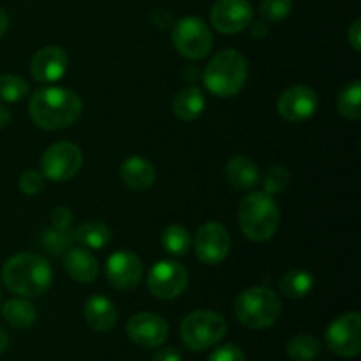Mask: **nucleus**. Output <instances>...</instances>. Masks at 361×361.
<instances>
[{
  "label": "nucleus",
  "mask_w": 361,
  "mask_h": 361,
  "mask_svg": "<svg viewBox=\"0 0 361 361\" xmlns=\"http://www.w3.org/2000/svg\"><path fill=\"white\" fill-rule=\"evenodd\" d=\"M81 109V99L74 92L60 87L39 88L28 102L32 122L44 130H60L73 126L80 118Z\"/></svg>",
  "instance_id": "obj_1"
},
{
  "label": "nucleus",
  "mask_w": 361,
  "mask_h": 361,
  "mask_svg": "<svg viewBox=\"0 0 361 361\" xmlns=\"http://www.w3.org/2000/svg\"><path fill=\"white\" fill-rule=\"evenodd\" d=\"M53 270L42 256L21 252L6 261L2 281L11 293L23 298H35L51 286Z\"/></svg>",
  "instance_id": "obj_2"
},
{
  "label": "nucleus",
  "mask_w": 361,
  "mask_h": 361,
  "mask_svg": "<svg viewBox=\"0 0 361 361\" xmlns=\"http://www.w3.org/2000/svg\"><path fill=\"white\" fill-rule=\"evenodd\" d=\"M238 222L243 235L252 242H267L277 233L281 212L274 196L267 192H250L240 201Z\"/></svg>",
  "instance_id": "obj_3"
},
{
  "label": "nucleus",
  "mask_w": 361,
  "mask_h": 361,
  "mask_svg": "<svg viewBox=\"0 0 361 361\" xmlns=\"http://www.w3.org/2000/svg\"><path fill=\"white\" fill-rule=\"evenodd\" d=\"M245 56L236 49H222L208 62L203 81L208 92L217 97H233L243 88L247 81Z\"/></svg>",
  "instance_id": "obj_4"
},
{
  "label": "nucleus",
  "mask_w": 361,
  "mask_h": 361,
  "mask_svg": "<svg viewBox=\"0 0 361 361\" xmlns=\"http://www.w3.org/2000/svg\"><path fill=\"white\" fill-rule=\"evenodd\" d=\"M281 300L268 288H250L240 293L235 302V314L243 326L264 330L277 323L281 316Z\"/></svg>",
  "instance_id": "obj_5"
},
{
  "label": "nucleus",
  "mask_w": 361,
  "mask_h": 361,
  "mask_svg": "<svg viewBox=\"0 0 361 361\" xmlns=\"http://www.w3.org/2000/svg\"><path fill=\"white\" fill-rule=\"evenodd\" d=\"M226 331L228 324L224 317L214 310H194L182 321L180 326L183 344L190 351H204L212 348L222 341Z\"/></svg>",
  "instance_id": "obj_6"
},
{
  "label": "nucleus",
  "mask_w": 361,
  "mask_h": 361,
  "mask_svg": "<svg viewBox=\"0 0 361 361\" xmlns=\"http://www.w3.org/2000/svg\"><path fill=\"white\" fill-rule=\"evenodd\" d=\"M176 51L190 60H203L210 55L214 46V35L201 18L185 16L178 20L171 32Z\"/></svg>",
  "instance_id": "obj_7"
},
{
  "label": "nucleus",
  "mask_w": 361,
  "mask_h": 361,
  "mask_svg": "<svg viewBox=\"0 0 361 361\" xmlns=\"http://www.w3.org/2000/svg\"><path fill=\"white\" fill-rule=\"evenodd\" d=\"M83 154L80 147L71 141H59L46 148L41 159V168L44 178L51 182H67L81 169Z\"/></svg>",
  "instance_id": "obj_8"
},
{
  "label": "nucleus",
  "mask_w": 361,
  "mask_h": 361,
  "mask_svg": "<svg viewBox=\"0 0 361 361\" xmlns=\"http://www.w3.org/2000/svg\"><path fill=\"white\" fill-rule=\"evenodd\" d=\"M189 274L182 264L175 261H159L148 271V291L159 300H175L185 291Z\"/></svg>",
  "instance_id": "obj_9"
},
{
  "label": "nucleus",
  "mask_w": 361,
  "mask_h": 361,
  "mask_svg": "<svg viewBox=\"0 0 361 361\" xmlns=\"http://www.w3.org/2000/svg\"><path fill=\"white\" fill-rule=\"evenodd\" d=\"M326 344L342 358H355L361 351V316L360 312L342 314L326 330Z\"/></svg>",
  "instance_id": "obj_10"
},
{
  "label": "nucleus",
  "mask_w": 361,
  "mask_h": 361,
  "mask_svg": "<svg viewBox=\"0 0 361 361\" xmlns=\"http://www.w3.org/2000/svg\"><path fill=\"white\" fill-rule=\"evenodd\" d=\"M231 250V236L219 222H207L194 235V252L201 263L217 267Z\"/></svg>",
  "instance_id": "obj_11"
},
{
  "label": "nucleus",
  "mask_w": 361,
  "mask_h": 361,
  "mask_svg": "<svg viewBox=\"0 0 361 361\" xmlns=\"http://www.w3.org/2000/svg\"><path fill=\"white\" fill-rule=\"evenodd\" d=\"M106 277L118 291H133L143 279V263L136 254L118 250L106 261Z\"/></svg>",
  "instance_id": "obj_12"
},
{
  "label": "nucleus",
  "mask_w": 361,
  "mask_h": 361,
  "mask_svg": "<svg viewBox=\"0 0 361 361\" xmlns=\"http://www.w3.org/2000/svg\"><path fill=\"white\" fill-rule=\"evenodd\" d=\"M169 328L164 317L154 312H140L127 321V335L136 345L154 349L164 344Z\"/></svg>",
  "instance_id": "obj_13"
},
{
  "label": "nucleus",
  "mask_w": 361,
  "mask_h": 361,
  "mask_svg": "<svg viewBox=\"0 0 361 361\" xmlns=\"http://www.w3.org/2000/svg\"><path fill=\"white\" fill-rule=\"evenodd\" d=\"M212 25L222 34H238L252 23L249 0H217L212 7Z\"/></svg>",
  "instance_id": "obj_14"
},
{
  "label": "nucleus",
  "mask_w": 361,
  "mask_h": 361,
  "mask_svg": "<svg viewBox=\"0 0 361 361\" xmlns=\"http://www.w3.org/2000/svg\"><path fill=\"white\" fill-rule=\"evenodd\" d=\"M319 99L317 94L307 85H295L281 94L277 101V109L282 118L288 122H303L316 113Z\"/></svg>",
  "instance_id": "obj_15"
},
{
  "label": "nucleus",
  "mask_w": 361,
  "mask_h": 361,
  "mask_svg": "<svg viewBox=\"0 0 361 361\" xmlns=\"http://www.w3.org/2000/svg\"><path fill=\"white\" fill-rule=\"evenodd\" d=\"M69 59H67L66 49L60 46H46L39 49L34 55L30 63V73L34 80L41 83H55L66 74Z\"/></svg>",
  "instance_id": "obj_16"
},
{
  "label": "nucleus",
  "mask_w": 361,
  "mask_h": 361,
  "mask_svg": "<svg viewBox=\"0 0 361 361\" xmlns=\"http://www.w3.org/2000/svg\"><path fill=\"white\" fill-rule=\"evenodd\" d=\"M63 270L74 282L90 284L97 279L99 263L90 250L73 245L63 254Z\"/></svg>",
  "instance_id": "obj_17"
},
{
  "label": "nucleus",
  "mask_w": 361,
  "mask_h": 361,
  "mask_svg": "<svg viewBox=\"0 0 361 361\" xmlns=\"http://www.w3.org/2000/svg\"><path fill=\"white\" fill-rule=\"evenodd\" d=\"M120 178L129 189L133 190H148L155 183L157 173H155L154 164L145 157H129L120 166Z\"/></svg>",
  "instance_id": "obj_18"
},
{
  "label": "nucleus",
  "mask_w": 361,
  "mask_h": 361,
  "mask_svg": "<svg viewBox=\"0 0 361 361\" xmlns=\"http://www.w3.org/2000/svg\"><path fill=\"white\" fill-rule=\"evenodd\" d=\"M85 319L95 331H109L118 321V310L115 303L101 295L90 296L85 303Z\"/></svg>",
  "instance_id": "obj_19"
},
{
  "label": "nucleus",
  "mask_w": 361,
  "mask_h": 361,
  "mask_svg": "<svg viewBox=\"0 0 361 361\" xmlns=\"http://www.w3.org/2000/svg\"><path fill=\"white\" fill-rule=\"evenodd\" d=\"M226 178L229 185L238 190H250L259 183L261 173L256 162L247 157H233L226 166Z\"/></svg>",
  "instance_id": "obj_20"
},
{
  "label": "nucleus",
  "mask_w": 361,
  "mask_h": 361,
  "mask_svg": "<svg viewBox=\"0 0 361 361\" xmlns=\"http://www.w3.org/2000/svg\"><path fill=\"white\" fill-rule=\"evenodd\" d=\"M204 106H207L204 94L194 85L180 90L173 99V113L176 118L183 120V122L196 120L204 111Z\"/></svg>",
  "instance_id": "obj_21"
},
{
  "label": "nucleus",
  "mask_w": 361,
  "mask_h": 361,
  "mask_svg": "<svg viewBox=\"0 0 361 361\" xmlns=\"http://www.w3.org/2000/svg\"><path fill=\"white\" fill-rule=\"evenodd\" d=\"M74 240L80 242L85 249H104L111 240V231L101 221H87L73 231Z\"/></svg>",
  "instance_id": "obj_22"
},
{
  "label": "nucleus",
  "mask_w": 361,
  "mask_h": 361,
  "mask_svg": "<svg viewBox=\"0 0 361 361\" xmlns=\"http://www.w3.org/2000/svg\"><path fill=\"white\" fill-rule=\"evenodd\" d=\"M2 316L11 326L14 328H28L34 324L37 317V310L28 300L25 298H13L4 303Z\"/></svg>",
  "instance_id": "obj_23"
},
{
  "label": "nucleus",
  "mask_w": 361,
  "mask_h": 361,
  "mask_svg": "<svg viewBox=\"0 0 361 361\" xmlns=\"http://www.w3.org/2000/svg\"><path fill=\"white\" fill-rule=\"evenodd\" d=\"M281 293L288 298H303L309 295L314 288V277L310 271L302 270V268H295V270L288 271L284 277L281 279Z\"/></svg>",
  "instance_id": "obj_24"
},
{
  "label": "nucleus",
  "mask_w": 361,
  "mask_h": 361,
  "mask_svg": "<svg viewBox=\"0 0 361 361\" xmlns=\"http://www.w3.org/2000/svg\"><path fill=\"white\" fill-rule=\"evenodd\" d=\"M161 243L166 252L171 254V256L182 257L189 254L190 245H192V238H190V233L183 226L171 224L162 231Z\"/></svg>",
  "instance_id": "obj_25"
},
{
  "label": "nucleus",
  "mask_w": 361,
  "mask_h": 361,
  "mask_svg": "<svg viewBox=\"0 0 361 361\" xmlns=\"http://www.w3.org/2000/svg\"><path fill=\"white\" fill-rule=\"evenodd\" d=\"M360 104H361V83L360 80H353L351 83L345 85V87L341 90V94H338L337 108L344 118L356 122V120L361 118Z\"/></svg>",
  "instance_id": "obj_26"
},
{
  "label": "nucleus",
  "mask_w": 361,
  "mask_h": 361,
  "mask_svg": "<svg viewBox=\"0 0 361 361\" xmlns=\"http://www.w3.org/2000/svg\"><path fill=\"white\" fill-rule=\"evenodd\" d=\"M288 356L293 361H314L319 356L321 344L316 337L309 334L295 335L288 342Z\"/></svg>",
  "instance_id": "obj_27"
},
{
  "label": "nucleus",
  "mask_w": 361,
  "mask_h": 361,
  "mask_svg": "<svg viewBox=\"0 0 361 361\" xmlns=\"http://www.w3.org/2000/svg\"><path fill=\"white\" fill-rule=\"evenodd\" d=\"M74 242L76 240H74V235L69 231V228L46 229L41 236L42 247L49 254H53V256H62V254H66L74 245Z\"/></svg>",
  "instance_id": "obj_28"
},
{
  "label": "nucleus",
  "mask_w": 361,
  "mask_h": 361,
  "mask_svg": "<svg viewBox=\"0 0 361 361\" xmlns=\"http://www.w3.org/2000/svg\"><path fill=\"white\" fill-rule=\"evenodd\" d=\"M30 87L27 81L14 74H2L0 76V101L4 102H18L28 95Z\"/></svg>",
  "instance_id": "obj_29"
},
{
  "label": "nucleus",
  "mask_w": 361,
  "mask_h": 361,
  "mask_svg": "<svg viewBox=\"0 0 361 361\" xmlns=\"http://www.w3.org/2000/svg\"><path fill=\"white\" fill-rule=\"evenodd\" d=\"M289 182H291V175H289V171L284 166H271L264 173V192L270 194V196H279V194H282L288 189Z\"/></svg>",
  "instance_id": "obj_30"
},
{
  "label": "nucleus",
  "mask_w": 361,
  "mask_h": 361,
  "mask_svg": "<svg viewBox=\"0 0 361 361\" xmlns=\"http://www.w3.org/2000/svg\"><path fill=\"white\" fill-rule=\"evenodd\" d=\"M293 11V0H261L259 13L267 21H282Z\"/></svg>",
  "instance_id": "obj_31"
},
{
  "label": "nucleus",
  "mask_w": 361,
  "mask_h": 361,
  "mask_svg": "<svg viewBox=\"0 0 361 361\" xmlns=\"http://www.w3.org/2000/svg\"><path fill=\"white\" fill-rule=\"evenodd\" d=\"M18 187H20L21 192L27 194V196H35V194L41 192L42 187H44V175L35 171V169H28V171H25L23 175L20 176Z\"/></svg>",
  "instance_id": "obj_32"
},
{
  "label": "nucleus",
  "mask_w": 361,
  "mask_h": 361,
  "mask_svg": "<svg viewBox=\"0 0 361 361\" xmlns=\"http://www.w3.org/2000/svg\"><path fill=\"white\" fill-rule=\"evenodd\" d=\"M208 361H245V355H243V351L238 345L226 344L215 349Z\"/></svg>",
  "instance_id": "obj_33"
},
{
  "label": "nucleus",
  "mask_w": 361,
  "mask_h": 361,
  "mask_svg": "<svg viewBox=\"0 0 361 361\" xmlns=\"http://www.w3.org/2000/svg\"><path fill=\"white\" fill-rule=\"evenodd\" d=\"M51 222L53 228L66 229L71 228V222H73V212L67 207H56L51 214Z\"/></svg>",
  "instance_id": "obj_34"
},
{
  "label": "nucleus",
  "mask_w": 361,
  "mask_h": 361,
  "mask_svg": "<svg viewBox=\"0 0 361 361\" xmlns=\"http://www.w3.org/2000/svg\"><path fill=\"white\" fill-rule=\"evenodd\" d=\"M348 41H349V44L353 46V49H355V51H360L361 49V20L360 18L358 20L353 21V25L349 27Z\"/></svg>",
  "instance_id": "obj_35"
},
{
  "label": "nucleus",
  "mask_w": 361,
  "mask_h": 361,
  "mask_svg": "<svg viewBox=\"0 0 361 361\" xmlns=\"http://www.w3.org/2000/svg\"><path fill=\"white\" fill-rule=\"evenodd\" d=\"M152 361H182V353L175 348H164L159 353H155Z\"/></svg>",
  "instance_id": "obj_36"
},
{
  "label": "nucleus",
  "mask_w": 361,
  "mask_h": 361,
  "mask_svg": "<svg viewBox=\"0 0 361 361\" xmlns=\"http://www.w3.org/2000/svg\"><path fill=\"white\" fill-rule=\"evenodd\" d=\"M152 21L155 23V27L168 28L169 25H173V16H171V13H169V11L159 9V11H155L154 16H152Z\"/></svg>",
  "instance_id": "obj_37"
},
{
  "label": "nucleus",
  "mask_w": 361,
  "mask_h": 361,
  "mask_svg": "<svg viewBox=\"0 0 361 361\" xmlns=\"http://www.w3.org/2000/svg\"><path fill=\"white\" fill-rule=\"evenodd\" d=\"M250 30H252L254 39H264L268 35V27L264 23H261V21L259 23H254Z\"/></svg>",
  "instance_id": "obj_38"
},
{
  "label": "nucleus",
  "mask_w": 361,
  "mask_h": 361,
  "mask_svg": "<svg viewBox=\"0 0 361 361\" xmlns=\"http://www.w3.org/2000/svg\"><path fill=\"white\" fill-rule=\"evenodd\" d=\"M7 27H9V18H7L6 11L0 9V39H2L4 34L7 32Z\"/></svg>",
  "instance_id": "obj_39"
},
{
  "label": "nucleus",
  "mask_w": 361,
  "mask_h": 361,
  "mask_svg": "<svg viewBox=\"0 0 361 361\" xmlns=\"http://www.w3.org/2000/svg\"><path fill=\"white\" fill-rule=\"evenodd\" d=\"M9 122H11L9 109L4 108V106L0 104V129H4V127H6Z\"/></svg>",
  "instance_id": "obj_40"
},
{
  "label": "nucleus",
  "mask_w": 361,
  "mask_h": 361,
  "mask_svg": "<svg viewBox=\"0 0 361 361\" xmlns=\"http://www.w3.org/2000/svg\"><path fill=\"white\" fill-rule=\"evenodd\" d=\"M7 344H9V337H7L6 331H4L2 328H0V355H2V353L6 351Z\"/></svg>",
  "instance_id": "obj_41"
}]
</instances>
